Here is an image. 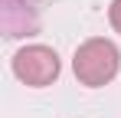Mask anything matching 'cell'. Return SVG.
Segmentation results:
<instances>
[{
	"instance_id": "6da1fadb",
	"label": "cell",
	"mask_w": 121,
	"mask_h": 118,
	"mask_svg": "<svg viewBox=\"0 0 121 118\" xmlns=\"http://www.w3.org/2000/svg\"><path fill=\"white\" fill-rule=\"evenodd\" d=\"M121 69V49L105 36L85 39L79 49L72 53V72L85 89H101Z\"/></svg>"
},
{
	"instance_id": "7a4b0ae2",
	"label": "cell",
	"mask_w": 121,
	"mask_h": 118,
	"mask_svg": "<svg viewBox=\"0 0 121 118\" xmlns=\"http://www.w3.org/2000/svg\"><path fill=\"white\" fill-rule=\"evenodd\" d=\"M10 69L13 76L20 79L23 85L30 89H46L52 85L62 72V62H59V53L52 46H43V43H33V46H23L13 53L10 59Z\"/></svg>"
},
{
	"instance_id": "3957f363",
	"label": "cell",
	"mask_w": 121,
	"mask_h": 118,
	"mask_svg": "<svg viewBox=\"0 0 121 118\" xmlns=\"http://www.w3.org/2000/svg\"><path fill=\"white\" fill-rule=\"evenodd\" d=\"M108 23H111L115 33H121V0H111V7H108Z\"/></svg>"
}]
</instances>
